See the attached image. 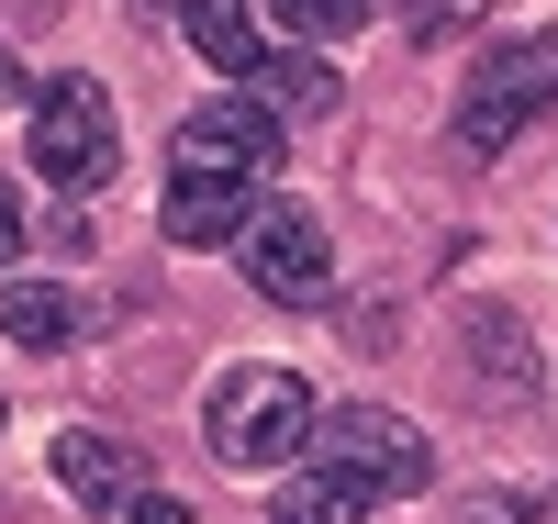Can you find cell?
<instances>
[{"instance_id":"1","label":"cell","mask_w":558,"mask_h":524,"mask_svg":"<svg viewBox=\"0 0 558 524\" xmlns=\"http://www.w3.org/2000/svg\"><path fill=\"white\" fill-rule=\"evenodd\" d=\"M313 424H324V402L302 391V368H223L213 379L223 468H291V458H313Z\"/></svg>"},{"instance_id":"16","label":"cell","mask_w":558,"mask_h":524,"mask_svg":"<svg viewBox=\"0 0 558 524\" xmlns=\"http://www.w3.org/2000/svg\"><path fill=\"white\" fill-rule=\"evenodd\" d=\"M123 524H191V513H179V502H168V491H146V502H134V513H123Z\"/></svg>"},{"instance_id":"4","label":"cell","mask_w":558,"mask_h":524,"mask_svg":"<svg viewBox=\"0 0 558 524\" xmlns=\"http://www.w3.org/2000/svg\"><path fill=\"white\" fill-rule=\"evenodd\" d=\"M536 112H558V34H525V45H502V57H481V68H470L458 146H470V157H502Z\"/></svg>"},{"instance_id":"7","label":"cell","mask_w":558,"mask_h":524,"mask_svg":"<svg viewBox=\"0 0 558 524\" xmlns=\"http://www.w3.org/2000/svg\"><path fill=\"white\" fill-rule=\"evenodd\" d=\"M57 480L78 491V502H146V447H123V436H101V424H68V436H57Z\"/></svg>"},{"instance_id":"5","label":"cell","mask_w":558,"mask_h":524,"mask_svg":"<svg viewBox=\"0 0 558 524\" xmlns=\"http://www.w3.org/2000/svg\"><path fill=\"white\" fill-rule=\"evenodd\" d=\"M268 157H279V112L268 101H202L168 134V179H246L257 190Z\"/></svg>"},{"instance_id":"2","label":"cell","mask_w":558,"mask_h":524,"mask_svg":"<svg viewBox=\"0 0 558 524\" xmlns=\"http://www.w3.org/2000/svg\"><path fill=\"white\" fill-rule=\"evenodd\" d=\"M313 468H324V480H347L357 502H413V491L436 480V447L413 436L402 413L347 402V413H324V424H313Z\"/></svg>"},{"instance_id":"11","label":"cell","mask_w":558,"mask_h":524,"mask_svg":"<svg viewBox=\"0 0 558 524\" xmlns=\"http://www.w3.org/2000/svg\"><path fill=\"white\" fill-rule=\"evenodd\" d=\"M0 336H12V346H68L78 336V302L45 291V279H12V291H0Z\"/></svg>"},{"instance_id":"15","label":"cell","mask_w":558,"mask_h":524,"mask_svg":"<svg viewBox=\"0 0 558 524\" xmlns=\"http://www.w3.org/2000/svg\"><path fill=\"white\" fill-rule=\"evenodd\" d=\"M502 513H514V524H558V491H514Z\"/></svg>"},{"instance_id":"9","label":"cell","mask_w":558,"mask_h":524,"mask_svg":"<svg viewBox=\"0 0 558 524\" xmlns=\"http://www.w3.org/2000/svg\"><path fill=\"white\" fill-rule=\"evenodd\" d=\"M179 34H191L223 78H257V0H179Z\"/></svg>"},{"instance_id":"10","label":"cell","mask_w":558,"mask_h":524,"mask_svg":"<svg viewBox=\"0 0 558 524\" xmlns=\"http://www.w3.org/2000/svg\"><path fill=\"white\" fill-rule=\"evenodd\" d=\"M336 68H324V57H257V101L279 112V123H324V112H336Z\"/></svg>"},{"instance_id":"12","label":"cell","mask_w":558,"mask_h":524,"mask_svg":"<svg viewBox=\"0 0 558 524\" xmlns=\"http://www.w3.org/2000/svg\"><path fill=\"white\" fill-rule=\"evenodd\" d=\"M368 502L347 491V480H324V468H291V491H279V513L268 524H357Z\"/></svg>"},{"instance_id":"6","label":"cell","mask_w":558,"mask_h":524,"mask_svg":"<svg viewBox=\"0 0 558 524\" xmlns=\"http://www.w3.org/2000/svg\"><path fill=\"white\" fill-rule=\"evenodd\" d=\"M246 279H257L268 302H324V291H336V246H324V223L291 212V202H268L246 223Z\"/></svg>"},{"instance_id":"14","label":"cell","mask_w":558,"mask_h":524,"mask_svg":"<svg viewBox=\"0 0 558 524\" xmlns=\"http://www.w3.org/2000/svg\"><path fill=\"white\" fill-rule=\"evenodd\" d=\"M12 257H23V190L0 179V268H12Z\"/></svg>"},{"instance_id":"13","label":"cell","mask_w":558,"mask_h":524,"mask_svg":"<svg viewBox=\"0 0 558 524\" xmlns=\"http://www.w3.org/2000/svg\"><path fill=\"white\" fill-rule=\"evenodd\" d=\"M257 12H268V23H291V34H313V45H324V34H357L368 12H380V0H257Z\"/></svg>"},{"instance_id":"8","label":"cell","mask_w":558,"mask_h":524,"mask_svg":"<svg viewBox=\"0 0 558 524\" xmlns=\"http://www.w3.org/2000/svg\"><path fill=\"white\" fill-rule=\"evenodd\" d=\"M257 223V190L246 179H168L157 190V234L168 246H223V234Z\"/></svg>"},{"instance_id":"3","label":"cell","mask_w":558,"mask_h":524,"mask_svg":"<svg viewBox=\"0 0 558 524\" xmlns=\"http://www.w3.org/2000/svg\"><path fill=\"white\" fill-rule=\"evenodd\" d=\"M23 146L57 190H101L112 157H123V123H112V89L101 78H45L23 101Z\"/></svg>"}]
</instances>
